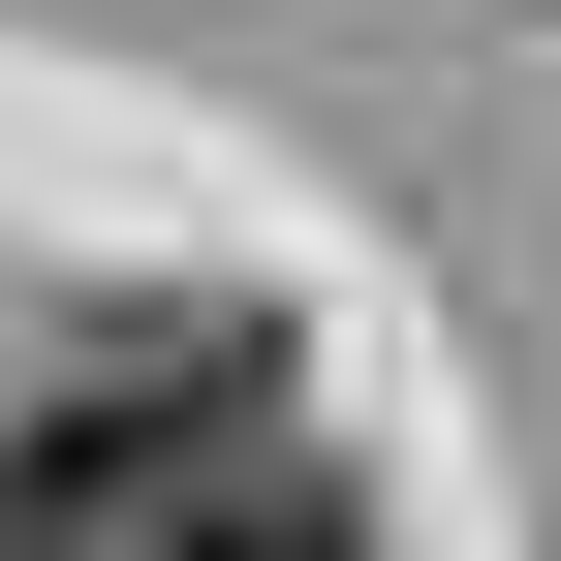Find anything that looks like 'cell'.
I'll use <instances>...</instances> for the list:
<instances>
[{"mask_svg":"<svg viewBox=\"0 0 561 561\" xmlns=\"http://www.w3.org/2000/svg\"><path fill=\"white\" fill-rule=\"evenodd\" d=\"M187 561H375V530H343L312 468H280V500H187Z\"/></svg>","mask_w":561,"mask_h":561,"instance_id":"6da1fadb","label":"cell"},{"mask_svg":"<svg viewBox=\"0 0 561 561\" xmlns=\"http://www.w3.org/2000/svg\"><path fill=\"white\" fill-rule=\"evenodd\" d=\"M62 530H94V500H62V468H32V437H0V561H62Z\"/></svg>","mask_w":561,"mask_h":561,"instance_id":"7a4b0ae2","label":"cell"}]
</instances>
